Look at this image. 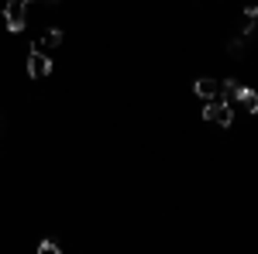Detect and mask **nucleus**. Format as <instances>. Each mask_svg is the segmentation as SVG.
Here are the masks:
<instances>
[{"label": "nucleus", "instance_id": "f257e3e1", "mask_svg": "<svg viewBox=\"0 0 258 254\" xmlns=\"http://www.w3.org/2000/svg\"><path fill=\"white\" fill-rule=\"evenodd\" d=\"M203 120H210V124H217V127H231V124H234V110H231V103H224V100H207Z\"/></svg>", "mask_w": 258, "mask_h": 254}, {"label": "nucleus", "instance_id": "f03ea898", "mask_svg": "<svg viewBox=\"0 0 258 254\" xmlns=\"http://www.w3.org/2000/svg\"><path fill=\"white\" fill-rule=\"evenodd\" d=\"M28 76L31 79H45V76H52V59L41 52L38 45L28 52Z\"/></svg>", "mask_w": 258, "mask_h": 254}, {"label": "nucleus", "instance_id": "7ed1b4c3", "mask_svg": "<svg viewBox=\"0 0 258 254\" xmlns=\"http://www.w3.org/2000/svg\"><path fill=\"white\" fill-rule=\"evenodd\" d=\"M24 11H28L24 0H11V4H7V11H4L7 31H24V24H28V14H24Z\"/></svg>", "mask_w": 258, "mask_h": 254}, {"label": "nucleus", "instance_id": "20e7f679", "mask_svg": "<svg viewBox=\"0 0 258 254\" xmlns=\"http://www.w3.org/2000/svg\"><path fill=\"white\" fill-rule=\"evenodd\" d=\"M193 93H197L200 100H220V82L217 79H197V82H193Z\"/></svg>", "mask_w": 258, "mask_h": 254}, {"label": "nucleus", "instance_id": "39448f33", "mask_svg": "<svg viewBox=\"0 0 258 254\" xmlns=\"http://www.w3.org/2000/svg\"><path fill=\"white\" fill-rule=\"evenodd\" d=\"M234 100H238V103L244 107V110H248V114H258V93L251 90V86H238Z\"/></svg>", "mask_w": 258, "mask_h": 254}, {"label": "nucleus", "instance_id": "423d86ee", "mask_svg": "<svg viewBox=\"0 0 258 254\" xmlns=\"http://www.w3.org/2000/svg\"><path fill=\"white\" fill-rule=\"evenodd\" d=\"M238 35L241 38H255L258 35V7H244V28Z\"/></svg>", "mask_w": 258, "mask_h": 254}, {"label": "nucleus", "instance_id": "0eeeda50", "mask_svg": "<svg viewBox=\"0 0 258 254\" xmlns=\"http://www.w3.org/2000/svg\"><path fill=\"white\" fill-rule=\"evenodd\" d=\"M62 45V28H48L38 38V48H59Z\"/></svg>", "mask_w": 258, "mask_h": 254}, {"label": "nucleus", "instance_id": "6e6552de", "mask_svg": "<svg viewBox=\"0 0 258 254\" xmlns=\"http://www.w3.org/2000/svg\"><path fill=\"white\" fill-rule=\"evenodd\" d=\"M38 251H41V254H52V251L59 254V240H52V237H48V240H41V244H38Z\"/></svg>", "mask_w": 258, "mask_h": 254}]
</instances>
